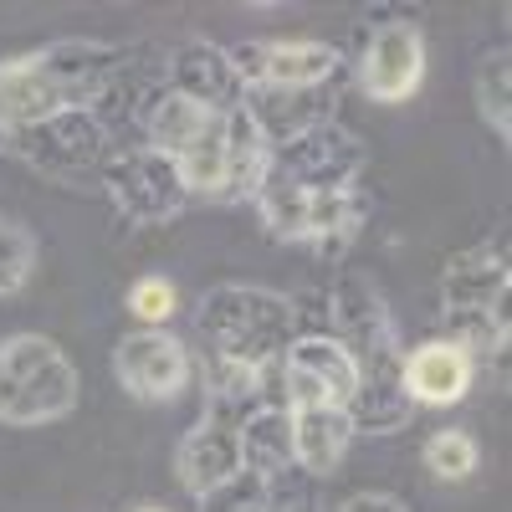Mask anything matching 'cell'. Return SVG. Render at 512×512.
Returning a JSON list of instances; mask_svg holds the SVG:
<instances>
[{
	"label": "cell",
	"mask_w": 512,
	"mask_h": 512,
	"mask_svg": "<svg viewBox=\"0 0 512 512\" xmlns=\"http://www.w3.org/2000/svg\"><path fill=\"white\" fill-rule=\"evenodd\" d=\"M328 333L349 349L359 369V390L349 405L354 431L390 436L415 415L405 395V344L395 333V318L384 308L379 287L364 272H344L328 292Z\"/></svg>",
	"instance_id": "obj_1"
},
{
	"label": "cell",
	"mask_w": 512,
	"mask_h": 512,
	"mask_svg": "<svg viewBox=\"0 0 512 512\" xmlns=\"http://www.w3.org/2000/svg\"><path fill=\"white\" fill-rule=\"evenodd\" d=\"M128 57L113 41L67 36L31 57L0 62V128H31L52 113L93 108L123 77Z\"/></svg>",
	"instance_id": "obj_2"
},
{
	"label": "cell",
	"mask_w": 512,
	"mask_h": 512,
	"mask_svg": "<svg viewBox=\"0 0 512 512\" xmlns=\"http://www.w3.org/2000/svg\"><path fill=\"white\" fill-rule=\"evenodd\" d=\"M200 333L221 364L277 369L297 338V303L272 287L221 282L200 297Z\"/></svg>",
	"instance_id": "obj_3"
},
{
	"label": "cell",
	"mask_w": 512,
	"mask_h": 512,
	"mask_svg": "<svg viewBox=\"0 0 512 512\" xmlns=\"http://www.w3.org/2000/svg\"><path fill=\"white\" fill-rule=\"evenodd\" d=\"M0 154L21 159L41 180L67 185V190H98L108 164H113V139L93 108L52 113L31 128H0Z\"/></svg>",
	"instance_id": "obj_4"
},
{
	"label": "cell",
	"mask_w": 512,
	"mask_h": 512,
	"mask_svg": "<svg viewBox=\"0 0 512 512\" xmlns=\"http://www.w3.org/2000/svg\"><path fill=\"white\" fill-rule=\"evenodd\" d=\"M77 369L41 333H16L0 344V425H47L72 415Z\"/></svg>",
	"instance_id": "obj_5"
},
{
	"label": "cell",
	"mask_w": 512,
	"mask_h": 512,
	"mask_svg": "<svg viewBox=\"0 0 512 512\" xmlns=\"http://www.w3.org/2000/svg\"><path fill=\"white\" fill-rule=\"evenodd\" d=\"M103 190H108L118 216L134 221V226H164L190 205V185L180 175V164L159 149H149V144L144 149H118L108 175H103Z\"/></svg>",
	"instance_id": "obj_6"
},
{
	"label": "cell",
	"mask_w": 512,
	"mask_h": 512,
	"mask_svg": "<svg viewBox=\"0 0 512 512\" xmlns=\"http://www.w3.org/2000/svg\"><path fill=\"white\" fill-rule=\"evenodd\" d=\"M507 287H512L507 236L477 241L441 267V313L446 318H507Z\"/></svg>",
	"instance_id": "obj_7"
},
{
	"label": "cell",
	"mask_w": 512,
	"mask_h": 512,
	"mask_svg": "<svg viewBox=\"0 0 512 512\" xmlns=\"http://www.w3.org/2000/svg\"><path fill=\"white\" fill-rule=\"evenodd\" d=\"M364 164H369V154H364L359 134H349V128H338V123H318L308 134H297V139L272 149V175L303 185V190L359 185Z\"/></svg>",
	"instance_id": "obj_8"
},
{
	"label": "cell",
	"mask_w": 512,
	"mask_h": 512,
	"mask_svg": "<svg viewBox=\"0 0 512 512\" xmlns=\"http://www.w3.org/2000/svg\"><path fill=\"white\" fill-rule=\"evenodd\" d=\"M282 384H287V410L297 405H354L359 369L349 349L333 333H297L292 349L282 354Z\"/></svg>",
	"instance_id": "obj_9"
},
{
	"label": "cell",
	"mask_w": 512,
	"mask_h": 512,
	"mask_svg": "<svg viewBox=\"0 0 512 512\" xmlns=\"http://www.w3.org/2000/svg\"><path fill=\"white\" fill-rule=\"evenodd\" d=\"M236 62V77L251 88H323L338 77L344 57L328 41H241L226 47Z\"/></svg>",
	"instance_id": "obj_10"
},
{
	"label": "cell",
	"mask_w": 512,
	"mask_h": 512,
	"mask_svg": "<svg viewBox=\"0 0 512 512\" xmlns=\"http://www.w3.org/2000/svg\"><path fill=\"white\" fill-rule=\"evenodd\" d=\"M425 77V41L415 21H379L359 52V88L374 103H405Z\"/></svg>",
	"instance_id": "obj_11"
},
{
	"label": "cell",
	"mask_w": 512,
	"mask_h": 512,
	"mask_svg": "<svg viewBox=\"0 0 512 512\" xmlns=\"http://www.w3.org/2000/svg\"><path fill=\"white\" fill-rule=\"evenodd\" d=\"M175 472L185 482L190 497H210L221 492L236 472H241V415H226V410H210L185 431L180 451H175Z\"/></svg>",
	"instance_id": "obj_12"
},
{
	"label": "cell",
	"mask_w": 512,
	"mask_h": 512,
	"mask_svg": "<svg viewBox=\"0 0 512 512\" xmlns=\"http://www.w3.org/2000/svg\"><path fill=\"white\" fill-rule=\"evenodd\" d=\"M113 369L123 379V390H134L139 400H169V395L185 390L190 354H185L180 338H169L164 328H139V333L118 338Z\"/></svg>",
	"instance_id": "obj_13"
},
{
	"label": "cell",
	"mask_w": 512,
	"mask_h": 512,
	"mask_svg": "<svg viewBox=\"0 0 512 512\" xmlns=\"http://www.w3.org/2000/svg\"><path fill=\"white\" fill-rule=\"evenodd\" d=\"M205 512H318V477H308L303 466L236 472L221 492L205 497Z\"/></svg>",
	"instance_id": "obj_14"
},
{
	"label": "cell",
	"mask_w": 512,
	"mask_h": 512,
	"mask_svg": "<svg viewBox=\"0 0 512 512\" xmlns=\"http://www.w3.org/2000/svg\"><path fill=\"white\" fill-rule=\"evenodd\" d=\"M169 88L195 98L210 113H236L246 108V82L236 77V62L226 47H210V41H190L169 57Z\"/></svg>",
	"instance_id": "obj_15"
},
{
	"label": "cell",
	"mask_w": 512,
	"mask_h": 512,
	"mask_svg": "<svg viewBox=\"0 0 512 512\" xmlns=\"http://www.w3.org/2000/svg\"><path fill=\"white\" fill-rule=\"evenodd\" d=\"M333 93L338 77L323 88H251L246 93V113L256 118V128L267 134V144H287L297 134H308L318 123H333Z\"/></svg>",
	"instance_id": "obj_16"
},
{
	"label": "cell",
	"mask_w": 512,
	"mask_h": 512,
	"mask_svg": "<svg viewBox=\"0 0 512 512\" xmlns=\"http://www.w3.org/2000/svg\"><path fill=\"white\" fill-rule=\"evenodd\" d=\"M472 390V354L451 338H431L405 354V395L410 405H456Z\"/></svg>",
	"instance_id": "obj_17"
},
{
	"label": "cell",
	"mask_w": 512,
	"mask_h": 512,
	"mask_svg": "<svg viewBox=\"0 0 512 512\" xmlns=\"http://www.w3.org/2000/svg\"><path fill=\"white\" fill-rule=\"evenodd\" d=\"M354 441V420L344 405H297L292 410V461L308 477H328Z\"/></svg>",
	"instance_id": "obj_18"
},
{
	"label": "cell",
	"mask_w": 512,
	"mask_h": 512,
	"mask_svg": "<svg viewBox=\"0 0 512 512\" xmlns=\"http://www.w3.org/2000/svg\"><path fill=\"white\" fill-rule=\"evenodd\" d=\"M267 169H272V144L267 134L256 128V118L246 108L226 113V185L216 200H246L262 190L267 180Z\"/></svg>",
	"instance_id": "obj_19"
},
{
	"label": "cell",
	"mask_w": 512,
	"mask_h": 512,
	"mask_svg": "<svg viewBox=\"0 0 512 512\" xmlns=\"http://www.w3.org/2000/svg\"><path fill=\"white\" fill-rule=\"evenodd\" d=\"M216 118H221V113L200 108L195 98H185V93H175V88H159V93L149 98V108H144L149 149H159V154H169V159H180Z\"/></svg>",
	"instance_id": "obj_20"
},
{
	"label": "cell",
	"mask_w": 512,
	"mask_h": 512,
	"mask_svg": "<svg viewBox=\"0 0 512 512\" xmlns=\"http://www.w3.org/2000/svg\"><path fill=\"white\" fill-rule=\"evenodd\" d=\"M292 461V410L262 405L241 420V472H287Z\"/></svg>",
	"instance_id": "obj_21"
},
{
	"label": "cell",
	"mask_w": 512,
	"mask_h": 512,
	"mask_svg": "<svg viewBox=\"0 0 512 512\" xmlns=\"http://www.w3.org/2000/svg\"><path fill=\"white\" fill-rule=\"evenodd\" d=\"M175 164H180V175H185L190 195H210V200H216L221 185H226V113L210 123Z\"/></svg>",
	"instance_id": "obj_22"
},
{
	"label": "cell",
	"mask_w": 512,
	"mask_h": 512,
	"mask_svg": "<svg viewBox=\"0 0 512 512\" xmlns=\"http://www.w3.org/2000/svg\"><path fill=\"white\" fill-rule=\"evenodd\" d=\"M477 108L497 139H512V57H507V47L487 52L477 67Z\"/></svg>",
	"instance_id": "obj_23"
},
{
	"label": "cell",
	"mask_w": 512,
	"mask_h": 512,
	"mask_svg": "<svg viewBox=\"0 0 512 512\" xmlns=\"http://www.w3.org/2000/svg\"><path fill=\"white\" fill-rule=\"evenodd\" d=\"M477 461H482V451H477V436L472 431H436L431 441H425V472L431 477H441V482H466L477 472Z\"/></svg>",
	"instance_id": "obj_24"
},
{
	"label": "cell",
	"mask_w": 512,
	"mask_h": 512,
	"mask_svg": "<svg viewBox=\"0 0 512 512\" xmlns=\"http://www.w3.org/2000/svg\"><path fill=\"white\" fill-rule=\"evenodd\" d=\"M31 267H36V241L21 221L0 216V297H11L31 282Z\"/></svg>",
	"instance_id": "obj_25"
},
{
	"label": "cell",
	"mask_w": 512,
	"mask_h": 512,
	"mask_svg": "<svg viewBox=\"0 0 512 512\" xmlns=\"http://www.w3.org/2000/svg\"><path fill=\"white\" fill-rule=\"evenodd\" d=\"M175 303H180V297H175V287H169L164 277H139L134 287H128V313L144 318L149 328L175 318Z\"/></svg>",
	"instance_id": "obj_26"
},
{
	"label": "cell",
	"mask_w": 512,
	"mask_h": 512,
	"mask_svg": "<svg viewBox=\"0 0 512 512\" xmlns=\"http://www.w3.org/2000/svg\"><path fill=\"white\" fill-rule=\"evenodd\" d=\"M338 512H410L400 497H390V492H359V497H349Z\"/></svg>",
	"instance_id": "obj_27"
},
{
	"label": "cell",
	"mask_w": 512,
	"mask_h": 512,
	"mask_svg": "<svg viewBox=\"0 0 512 512\" xmlns=\"http://www.w3.org/2000/svg\"><path fill=\"white\" fill-rule=\"evenodd\" d=\"M139 512H164V507H139Z\"/></svg>",
	"instance_id": "obj_28"
}]
</instances>
